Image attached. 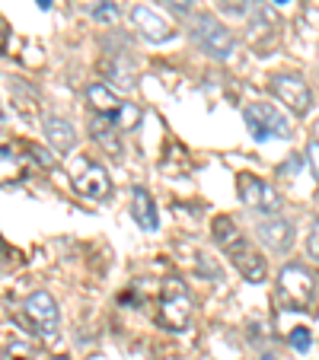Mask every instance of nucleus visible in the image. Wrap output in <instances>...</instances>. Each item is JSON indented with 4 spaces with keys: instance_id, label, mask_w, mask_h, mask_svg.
I'll return each instance as SVG.
<instances>
[{
    "instance_id": "obj_17",
    "label": "nucleus",
    "mask_w": 319,
    "mask_h": 360,
    "mask_svg": "<svg viewBox=\"0 0 319 360\" xmlns=\"http://www.w3.org/2000/svg\"><path fill=\"white\" fill-rule=\"evenodd\" d=\"M141 118H144L141 105H135V102H125L122 112L115 115V124H118V131H135L137 124H141Z\"/></svg>"
},
{
    "instance_id": "obj_10",
    "label": "nucleus",
    "mask_w": 319,
    "mask_h": 360,
    "mask_svg": "<svg viewBox=\"0 0 319 360\" xmlns=\"http://www.w3.org/2000/svg\"><path fill=\"white\" fill-rule=\"evenodd\" d=\"M230 259H233V265H237V271L243 274V281H249V284H265V278H268V265H265L262 252H256L249 243H246L233 252Z\"/></svg>"
},
{
    "instance_id": "obj_12",
    "label": "nucleus",
    "mask_w": 319,
    "mask_h": 360,
    "mask_svg": "<svg viewBox=\"0 0 319 360\" xmlns=\"http://www.w3.org/2000/svg\"><path fill=\"white\" fill-rule=\"evenodd\" d=\"M89 137H93L96 143H99L106 153H122V141H118V124H115V118H109V115H89Z\"/></svg>"
},
{
    "instance_id": "obj_14",
    "label": "nucleus",
    "mask_w": 319,
    "mask_h": 360,
    "mask_svg": "<svg viewBox=\"0 0 319 360\" xmlns=\"http://www.w3.org/2000/svg\"><path fill=\"white\" fill-rule=\"evenodd\" d=\"M45 137H48V143L55 147V153H70V150L77 147V131H74V124L70 122H64V118H58V115H51V118H45Z\"/></svg>"
},
{
    "instance_id": "obj_21",
    "label": "nucleus",
    "mask_w": 319,
    "mask_h": 360,
    "mask_svg": "<svg viewBox=\"0 0 319 360\" xmlns=\"http://www.w3.org/2000/svg\"><path fill=\"white\" fill-rule=\"evenodd\" d=\"M306 252H310V259H316V262H319V220L313 224L310 236H306Z\"/></svg>"
},
{
    "instance_id": "obj_11",
    "label": "nucleus",
    "mask_w": 319,
    "mask_h": 360,
    "mask_svg": "<svg viewBox=\"0 0 319 360\" xmlns=\"http://www.w3.org/2000/svg\"><path fill=\"white\" fill-rule=\"evenodd\" d=\"M256 233H258V239H262L268 249H275V252H284L287 245L294 243V226L287 224L284 217H268V220H262V224L256 226Z\"/></svg>"
},
{
    "instance_id": "obj_25",
    "label": "nucleus",
    "mask_w": 319,
    "mask_h": 360,
    "mask_svg": "<svg viewBox=\"0 0 319 360\" xmlns=\"http://www.w3.org/2000/svg\"><path fill=\"white\" fill-rule=\"evenodd\" d=\"M262 360H278V357H275V354H262Z\"/></svg>"
},
{
    "instance_id": "obj_26",
    "label": "nucleus",
    "mask_w": 319,
    "mask_h": 360,
    "mask_svg": "<svg viewBox=\"0 0 319 360\" xmlns=\"http://www.w3.org/2000/svg\"><path fill=\"white\" fill-rule=\"evenodd\" d=\"M51 360H70V357H51Z\"/></svg>"
},
{
    "instance_id": "obj_18",
    "label": "nucleus",
    "mask_w": 319,
    "mask_h": 360,
    "mask_svg": "<svg viewBox=\"0 0 319 360\" xmlns=\"http://www.w3.org/2000/svg\"><path fill=\"white\" fill-rule=\"evenodd\" d=\"M287 341H291V347H294L297 354H306V351H310V345H313V335H310V328L300 326V328H294Z\"/></svg>"
},
{
    "instance_id": "obj_7",
    "label": "nucleus",
    "mask_w": 319,
    "mask_h": 360,
    "mask_svg": "<svg viewBox=\"0 0 319 360\" xmlns=\"http://www.w3.org/2000/svg\"><path fill=\"white\" fill-rule=\"evenodd\" d=\"M268 86H272V93L278 96L297 118H304L306 112L313 109V93H310V86H306V80L300 74H275Z\"/></svg>"
},
{
    "instance_id": "obj_5",
    "label": "nucleus",
    "mask_w": 319,
    "mask_h": 360,
    "mask_svg": "<svg viewBox=\"0 0 319 360\" xmlns=\"http://www.w3.org/2000/svg\"><path fill=\"white\" fill-rule=\"evenodd\" d=\"M243 122L249 128L252 141H268V137H281V141H291V124L281 115L275 105H265V102H252L243 109Z\"/></svg>"
},
{
    "instance_id": "obj_16",
    "label": "nucleus",
    "mask_w": 319,
    "mask_h": 360,
    "mask_svg": "<svg viewBox=\"0 0 319 360\" xmlns=\"http://www.w3.org/2000/svg\"><path fill=\"white\" fill-rule=\"evenodd\" d=\"M87 102L96 115H109V118H115L125 105V102L115 96V89L106 86V83H93V86L87 89Z\"/></svg>"
},
{
    "instance_id": "obj_13",
    "label": "nucleus",
    "mask_w": 319,
    "mask_h": 360,
    "mask_svg": "<svg viewBox=\"0 0 319 360\" xmlns=\"http://www.w3.org/2000/svg\"><path fill=\"white\" fill-rule=\"evenodd\" d=\"M131 217L137 220V226H141L144 233H156V226H160V214H156L154 198H150L147 188L131 191Z\"/></svg>"
},
{
    "instance_id": "obj_19",
    "label": "nucleus",
    "mask_w": 319,
    "mask_h": 360,
    "mask_svg": "<svg viewBox=\"0 0 319 360\" xmlns=\"http://www.w3.org/2000/svg\"><path fill=\"white\" fill-rule=\"evenodd\" d=\"M93 20L96 22H115L118 20V4H112V0H102L99 7L93 10Z\"/></svg>"
},
{
    "instance_id": "obj_3",
    "label": "nucleus",
    "mask_w": 319,
    "mask_h": 360,
    "mask_svg": "<svg viewBox=\"0 0 319 360\" xmlns=\"http://www.w3.org/2000/svg\"><path fill=\"white\" fill-rule=\"evenodd\" d=\"M23 319H26L29 332L39 335L42 341H51L61 328V309H58V300L48 290H35L26 297L23 303Z\"/></svg>"
},
{
    "instance_id": "obj_1",
    "label": "nucleus",
    "mask_w": 319,
    "mask_h": 360,
    "mask_svg": "<svg viewBox=\"0 0 319 360\" xmlns=\"http://www.w3.org/2000/svg\"><path fill=\"white\" fill-rule=\"evenodd\" d=\"M192 313H195V300H192L189 287L182 284V278H166L156 322L170 332H185L192 326Z\"/></svg>"
},
{
    "instance_id": "obj_9",
    "label": "nucleus",
    "mask_w": 319,
    "mask_h": 360,
    "mask_svg": "<svg viewBox=\"0 0 319 360\" xmlns=\"http://www.w3.org/2000/svg\"><path fill=\"white\" fill-rule=\"evenodd\" d=\"M128 16H131V22H135L137 32H141L147 41H154V45H160V41H170L173 35H176L170 22H166L163 16H156L150 7H141V4H137V7H131Z\"/></svg>"
},
{
    "instance_id": "obj_23",
    "label": "nucleus",
    "mask_w": 319,
    "mask_h": 360,
    "mask_svg": "<svg viewBox=\"0 0 319 360\" xmlns=\"http://www.w3.org/2000/svg\"><path fill=\"white\" fill-rule=\"evenodd\" d=\"M300 166H304V157H291L284 166H281V172H300Z\"/></svg>"
},
{
    "instance_id": "obj_8",
    "label": "nucleus",
    "mask_w": 319,
    "mask_h": 360,
    "mask_svg": "<svg viewBox=\"0 0 319 360\" xmlns=\"http://www.w3.org/2000/svg\"><path fill=\"white\" fill-rule=\"evenodd\" d=\"M74 188L80 191L83 198H89V201H106L109 191H112L109 169H106L102 163H87L80 176L74 179Z\"/></svg>"
},
{
    "instance_id": "obj_6",
    "label": "nucleus",
    "mask_w": 319,
    "mask_h": 360,
    "mask_svg": "<svg viewBox=\"0 0 319 360\" xmlns=\"http://www.w3.org/2000/svg\"><path fill=\"white\" fill-rule=\"evenodd\" d=\"M237 195L246 207H252V211H258V214H268V217H278L281 207H284L278 191L268 182H262V179L249 176V172H239L237 176Z\"/></svg>"
},
{
    "instance_id": "obj_24",
    "label": "nucleus",
    "mask_w": 319,
    "mask_h": 360,
    "mask_svg": "<svg viewBox=\"0 0 319 360\" xmlns=\"http://www.w3.org/2000/svg\"><path fill=\"white\" fill-rule=\"evenodd\" d=\"M39 7H42V10H48V7H51V0H39Z\"/></svg>"
},
{
    "instance_id": "obj_2",
    "label": "nucleus",
    "mask_w": 319,
    "mask_h": 360,
    "mask_svg": "<svg viewBox=\"0 0 319 360\" xmlns=\"http://www.w3.org/2000/svg\"><path fill=\"white\" fill-rule=\"evenodd\" d=\"M189 32H192V39H195V45L201 48L204 55L214 58V61H227V58L233 55V48H237L233 32L220 20H214L211 13H195L192 16Z\"/></svg>"
},
{
    "instance_id": "obj_20",
    "label": "nucleus",
    "mask_w": 319,
    "mask_h": 360,
    "mask_svg": "<svg viewBox=\"0 0 319 360\" xmlns=\"http://www.w3.org/2000/svg\"><path fill=\"white\" fill-rule=\"evenodd\" d=\"M306 160H310L313 179L319 182V141H310V147H306Z\"/></svg>"
},
{
    "instance_id": "obj_22",
    "label": "nucleus",
    "mask_w": 319,
    "mask_h": 360,
    "mask_svg": "<svg viewBox=\"0 0 319 360\" xmlns=\"http://www.w3.org/2000/svg\"><path fill=\"white\" fill-rule=\"evenodd\" d=\"M166 4H170L176 13H192V4H195V0H166Z\"/></svg>"
},
{
    "instance_id": "obj_15",
    "label": "nucleus",
    "mask_w": 319,
    "mask_h": 360,
    "mask_svg": "<svg viewBox=\"0 0 319 360\" xmlns=\"http://www.w3.org/2000/svg\"><path fill=\"white\" fill-rule=\"evenodd\" d=\"M211 236H214V243H218L220 249L227 252V255H233V252H237L239 245H246V236L239 233L237 220L227 217V214L214 217V224H211Z\"/></svg>"
},
{
    "instance_id": "obj_4",
    "label": "nucleus",
    "mask_w": 319,
    "mask_h": 360,
    "mask_svg": "<svg viewBox=\"0 0 319 360\" xmlns=\"http://www.w3.org/2000/svg\"><path fill=\"white\" fill-rule=\"evenodd\" d=\"M278 297L287 309L294 313H306L316 297V278L310 274L306 265H284L278 274Z\"/></svg>"
},
{
    "instance_id": "obj_27",
    "label": "nucleus",
    "mask_w": 319,
    "mask_h": 360,
    "mask_svg": "<svg viewBox=\"0 0 319 360\" xmlns=\"http://www.w3.org/2000/svg\"><path fill=\"white\" fill-rule=\"evenodd\" d=\"M275 4H287V0H275Z\"/></svg>"
}]
</instances>
